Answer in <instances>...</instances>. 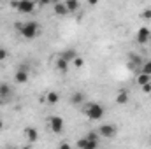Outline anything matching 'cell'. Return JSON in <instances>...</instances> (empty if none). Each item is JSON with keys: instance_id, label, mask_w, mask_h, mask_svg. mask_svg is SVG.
Segmentation results:
<instances>
[{"instance_id": "1", "label": "cell", "mask_w": 151, "mask_h": 149, "mask_svg": "<svg viewBox=\"0 0 151 149\" xmlns=\"http://www.w3.org/2000/svg\"><path fill=\"white\" fill-rule=\"evenodd\" d=\"M104 107L100 105V104H97V102H91L88 107H86V116L90 117V119H93V121H99V119H102L104 117Z\"/></svg>"}, {"instance_id": "2", "label": "cell", "mask_w": 151, "mask_h": 149, "mask_svg": "<svg viewBox=\"0 0 151 149\" xmlns=\"http://www.w3.org/2000/svg\"><path fill=\"white\" fill-rule=\"evenodd\" d=\"M39 32V23L37 21H27L23 25V30H21V35L25 39H34Z\"/></svg>"}, {"instance_id": "3", "label": "cell", "mask_w": 151, "mask_h": 149, "mask_svg": "<svg viewBox=\"0 0 151 149\" xmlns=\"http://www.w3.org/2000/svg\"><path fill=\"white\" fill-rule=\"evenodd\" d=\"M12 7H16L19 12H23V14H30V12H34V9H35V2H32V0H21V2H12Z\"/></svg>"}, {"instance_id": "4", "label": "cell", "mask_w": 151, "mask_h": 149, "mask_svg": "<svg viewBox=\"0 0 151 149\" xmlns=\"http://www.w3.org/2000/svg\"><path fill=\"white\" fill-rule=\"evenodd\" d=\"M47 123H49V126H51V130L55 133H62L63 132V125L65 123H63V117L62 116H51Z\"/></svg>"}, {"instance_id": "5", "label": "cell", "mask_w": 151, "mask_h": 149, "mask_svg": "<svg viewBox=\"0 0 151 149\" xmlns=\"http://www.w3.org/2000/svg\"><path fill=\"white\" fill-rule=\"evenodd\" d=\"M99 135L106 137V139H111V137L116 135V126L114 125H102V126H99Z\"/></svg>"}, {"instance_id": "6", "label": "cell", "mask_w": 151, "mask_h": 149, "mask_svg": "<svg viewBox=\"0 0 151 149\" xmlns=\"http://www.w3.org/2000/svg\"><path fill=\"white\" fill-rule=\"evenodd\" d=\"M150 28H146V27H142V28H139V32H137V42L139 44H146L148 40H150Z\"/></svg>"}, {"instance_id": "7", "label": "cell", "mask_w": 151, "mask_h": 149, "mask_svg": "<svg viewBox=\"0 0 151 149\" xmlns=\"http://www.w3.org/2000/svg\"><path fill=\"white\" fill-rule=\"evenodd\" d=\"M77 56H79V54H77V51L72 49V47H70V49H65V51H62V53H60V58H63L65 62H74Z\"/></svg>"}, {"instance_id": "8", "label": "cell", "mask_w": 151, "mask_h": 149, "mask_svg": "<svg viewBox=\"0 0 151 149\" xmlns=\"http://www.w3.org/2000/svg\"><path fill=\"white\" fill-rule=\"evenodd\" d=\"M11 95H12L11 86H9L7 82H0V98H2V100H9Z\"/></svg>"}, {"instance_id": "9", "label": "cell", "mask_w": 151, "mask_h": 149, "mask_svg": "<svg viewBox=\"0 0 151 149\" xmlns=\"http://www.w3.org/2000/svg\"><path fill=\"white\" fill-rule=\"evenodd\" d=\"M25 135H27V140H28V142H37L39 140V132L35 128H32V126L25 130Z\"/></svg>"}, {"instance_id": "10", "label": "cell", "mask_w": 151, "mask_h": 149, "mask_svg": "<svg viewBox=\"0 0 151 149\" xmlns=\"http://www.w3.org/2000/svg\"><path fill=\"white\" fill-rule=\"evenodd\" d=\"M53 9H55V14H58V16L69 14V11H67V7H65V2H63V4H62V2H55Z\"/></svg>"}, {"instance_id": "11", "label": "cell", "mask_w": 151, "mask_h": 149, "mask_svg": "<svg viewBox=\"0 0 151 149\" xmlns=\"http://www.w3.org/2000/svg\"><path fill=\"white\" fill-rule=\"evenodd\" d=\"M14 81H16L18 84H25V82L28 81V72H23V70H16V74H14Z\"/></svg>"}, {"instance_id": "12", "label": "cell", "mask_w": 151, "mask_h": 149, "mask_svg": "<svg viewBox=\"0 0 151 149\" xmlns=\"http://www.w3.org/2000/svg\"><path fill=\"white\" fill-rule=\"evenodd\" d=\"M56 69L62 70V72H67V70H69V62H65L63 58L58 56V60H56Z\"/></svg>"}, {"instance_id": "13", "label": "cell", "mask_w": 151, "mask_h": 149, "mask_svg": "<svg viewBox=\"0 0 151 149\" xmlns=\"http://www.w3.org/2000/svg\"><path fill=\"white\" fill-rule=\"evenodd\" d=\"M65 7H67L69 12H76V11L79 9V2H77V0H67V2H65Z\"/></svg>"}, {"instance_id": "14", "label": "cell", "mask_w": 151, "mask_h": 149, "mask_svg": "<svg viewBox=\"0 0 151 149\" xmlns=\"http://www.w3.org/2000/svg\"><path fill=\"white\" fill-rule=\"evenodd\" d=\"M150 82H151V75H146V74L137 75V84H141V88L146 86V84H150Z\"/></svg>"}, {"instance_id": "15", "label": "cell", "mask_w": 151, "mask_h": 149, "mask_svg": "<svg viewBox=\"0 0 151 149\" xmlns=\"http://www.w3.org/2000/svg\"><path fill=\"white\" fill-rule=\"evenodd\" d=\"M46 100H47V104H56V102L60 100V95H58L56 91H49V93L46 95Z\"/></svg>"}, {"instance_id": "16", "label": "cell", "mask_w": 151, "mask_h": 149, "mask_svg": "<svg viewBox=\"0 0 151 149\" xmlns=\"http://www.w3.org/2000/svg\"><path fill=\"white\" fill-rule=\"evenodd\" d=\"M116 102H118V104H127V102H128V93H127V91H118Z\"/></svg>"}, {"instance_id": "17", "label": "cell", "mask_w": 151, "mask_h": 149, "mask_svg": "<svg viewBox=\"0 0 151 149\" xmlns=\"http://www.w3.org/2000/svg\"><path fill=\"white\" fill-rule=\"evenodd\" d=\"M83 100H84V95L81 91H76V93H72V97H70V102L72 104H81Z\"/></svg>"}, {"instance_id": "18", "label": "cell", "mask_w": 151, "mask_h": 149, "mask_svg": "<svg viewBox=\"0 0 151 149\" xmlns=\"http://www.w3.org/2000/svg\"><path fill=\"white\" fill-rule=\"evenodd\" d=\"M141 74L151 75V60H148V62L142 63V67H141Z\"/></svg>"}, {"instance_id": "19", "label": "cell", "mask_w": 151, "mask_h": 149, "mask_svg": "<svg viewBox=\"0 0 151 149\" xmlns=\"http://www.w3.org/2000/svg\"><path fill=\"white\" fill-rule=\"evenodd\" d=\"M99 137H100V135H99V132H88L84 139H86V140H90V142H99Z\"/></svg>"}, {"instance_id": "20", "label": "cell", "mask_w": 151, "mask_h": 149, "mask_svg": "<svg viewBox=\"0 0 151 149\" xmlns=\"http://www.w3.org/2000/svg\"><path fill=\"white\" fill-rule=\"evenodd\" d=\"M97 148H99V142H90V140H86V144H84L83 149H97Z\"/></svg>"}, {"instance_id": "21", "label": "cell", "mask_w": 151, "mask_h": 149, "mask_svg": "<svg viewBox=\"0 0 151 149\" xmlns=\"http://www.w3.org/2000/svg\"><path fill=\"white\" fill-rule=\"evenodd\" d=\"M83 63H84V62H83V58H81V56H77V58L74 60V65H76V67H83Z\"/></svg>"}, {"instance_id": "22", "label": "cell", "mask_w": 151, "mask_h": 149, "mask_svg": "<svg viewBox=\"0 0 151 149\" xmlns=\"http://www.w3.org/2000/svg\"><path fill=\"white\" fill-rule=\"evenodd\" d=\"M84 144H86V139H84V137L77 140V148H79V149H83V148H84Z\"/></svg>"}, {"instance_id": "23", "label": "cell", "mask_w": 151, "mask_h": 149, "mask_svg": "<svg viewBox=\"0 0 151 149\" xmlns=\"http://www.w3.org/2000/svg\"><path fill=\"white\" fill-rule=\"evenodd\" d=\"M142 18H146V19H151V9H146V11L142 12Z\"/></svg>"}, {"instance_id": "24", "label": "cell", "mask_w": 151, "mask_h": 149, "mask_svg": "<svg viewBox=\"0 0 151 149\" xmlns=\"http://www.w3.org/2000/svg\"><path fill=\"white\" fill-rule=\"evenodd\" d=\"M7 58V51L5 49H0V62H4Z\"/></svg>"}, {"instance_id": "25", "label": "cell", "mask_w": 151, "mask_h": 149, "mask_svg": "<svg viewBox=\"0 0 151 149\" xmlns=\"http://www.w3.org/2000/svg\"><path fill=\"white\" fill-rule=\"evenodd\" d=\"M142 91H144V93H151V82L146 84V86H142Z\"/></svg>"}, {"instance_id": "26", "label": "cell", "mask_w": 151, "mask_h": 149, "mask_svg": "<svg viewBox=\"0 0 151 149\" xmlns=\"http://www.w3.org/2000/svg\"><path fill=\"white\" fill-rule=\"evenodd\" d=\"M58 149H70V146H69L67 142H62V144H60V148H58Z\"/></svg>"}, {"instance_id": "27", "label": "cell", "mask_w": 151, "mask_h": 149, "mask_svg": "<svg viewBox=\"0 0 151 149\" xmlns=\"http://www.w3.org/2000/svg\"><path fill=\"white\" fill-rule=\"evenodd\" d=\"M2 128H4V121L0 119V130H2Z\"/></svg>"}, {"instance_id": "28", "label": "cell", "mask_w": 151, "mask_h": 149, "mask_svg": "<svg viewBox=\"0 0 151 149\" xmlns=\"http://www.w3.org/2000/svg\"><path fill=\"white\" fill-rule=\"evenodd\" d=\"M19 149H32L30 146H23V148H19Z\"/></svg>"}]
</instances>
